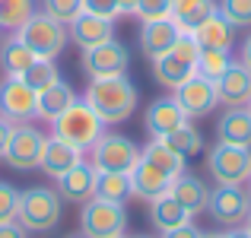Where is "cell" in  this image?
<instances>
[{"label":"cell","mask_w":251,"mask_h":238,"mask_svg":"<svg viewBox=\"0 0 251 238\" xmlns=\"http://www.w3.org/2000/svg\"><path fill=\"white\" fill-rule=\"evenodd\" d=\"M35 13V0H0V23L3 32H19Z\"/></svg>","instance_id":"cell-31"},{"label":"cell","mask_w":251,"mask_h":238,"mask_svg":"<svg viewBox=\"0 0 251 238\" xmlns=\"http://www.w3.org/2000/svg\"><path fill=\"white\" fill-rule=\"evenodd\" d=\"M169 13H172V0H140L134 16L150 23V19H169Z\"/></svg>","instance_id":"cell-37"},{"label":"cell","mask_w":251,"mask_h":238,"mask_svg":"<svg viewBox=\"0 0 251 238\" xmlns=\"http://www.w3.org/2000/svg\"><path fill=\"white\" fill-rule=\"evenodd\" d=\"M226 238H251V232L245 226H239V229H232V232H226Z\"/></svg>","instance_id":"cell-44"},{"label":"cell","mask_w":251,"mask_h":238,"mask_svg":"<svg viewBox=\"0 0 251 238\" xmlns=\"http://www.w3.org/2000/svg\"><path fill=\"white\" fill-rule=\"evenodd\" d=\"M216 13V0H172L169 19L181 32H194L203 19H210Z\"/></svg>","instance_id":"cell-24"},{"label":"cell","mask_w":251,"mask_h":238,"mask_svg":"<svg viewBox=\"0 0 251 238\" xmlns=\"http://www.w3.org/2000/svg\"><path fill=\"white\" fill-rule=\"evenodd\" d=\"M137 98H140V92H137V86L130 83L127 73L89 79V86L83 92V102L96 111L102 124H124L134 115Z\"/></svg>","instance_id":"cell-1"},{"label":"cell","mask_w":251,"mask_h":238,"mask_svg":"<svg viewBox=\"0 0 251 238\" xmlns=\"http://www.w3.org/2000/svg\"><path fill=\"white\" fill-rule=\"evenodd\" d=\"M57 184V197L67 203H76V207H83L86 200H92L96 197V168L92 165H74L70 171H64L61 178H54Z\"/></svg>","instance_id":"cell-15"},{"label":"cell","mask_w":251,"mask_h":238,"mask_svg":"<svg viewBox=\"0 0 251 238\" xmlns=\"http://www.w3.org/2000/svg\"><path fill=\"white\" fill-rule=\"evenodd\" d=\"M35 61L38 57L32 54L29 45H25L16 32H13L10 38H3V45H0V70H3V76H23Z\"/></svg>","instance_id":"cell-26"},{"label":"cell","mask_w":251,"mask_h":238,"mask_svg":"<svg viewBox=\"0 0 251 238\" xmlns=\"http://www.w3.org/2000/svg\"><path fill=\"white\" fill-rule=\"evenodd\" d=\"M181 124H188V115H184L181 105L175 102V95L156 98L147 108V115H143V127H147V134L153 137V140H162L166 134L178 130Z\"/></svg>","instance_id":"cell-14"},{"label":"cell","mask_w":251,"mask_h":238,"mask_svg":"<svg viewBox=\"0 0 251 238\" xmlns=\"http://www.w3.org/2000/svg\"><path fill=\"white\" fill-rule=\"evenodd\" d=\"M70 238H83V235H70Z\"/></svg>","instance_id":"cell-49"},{"label":"cell","mask_w":251,"mask_h":238,"mask_svg":"<svg viewBox=\"0 0 251 238\" xmlns=\"http://www.w3.org/2000/svg\"><path fill=\"white\" fill-rule=\"evenodd\" d=\"M19 79H23L29 89L42 92V89H48L51 83H57V79H61V73H57V64H54V61H45V57H38V61L32 64V67L25 70Z\"/></svg>","instance_id":"cell-33"},{"label":"cell","mask_w":251,"mask_h":238,"mask_svg":"<svg viewBox=\"0 0 251 238\" xmlns=\"http://www.w3.org/2000/svg\"><path fill=\"white\" fill-rule=\"evenodd\" d=\"M203 238H226V232H210V235H203Z\"/></svg>","instance_id":"cell-45"},{"label":"cell","mask_w":251,"mask_h":238,"mask_svg":"<svg viewBox=\"0 0 251 238\" xmlns=\"http://www.w3.org/2000/svg\"><path fill=\"white\" fill-rule=\"evenodd\" d=\"M162 143H166L169 149H175L178 156H184V159L197 156L203 149V137H201V130H197L194 124H181L178 130H172V134L162 137Z\"/></svg>","instance_id":"cell-30"},{"label":"cell","mask_w":251,"mask_h":238,"mask_svg":"<svg viewBox=\"0 0 251 238\" xmlns=\"http://www.w3.org/2000/svg\"><path fill=\"white\" fill-rule=\"evenodd\" d=\"M216 95H220V105H226V108L248 105V98H251V70L242 61H232L226 73L216 79Z\"/></svg>","instance_id":"cell-17"},{"label":"cell","mask_w":251,"mask_h":238,"mask_svg":"<svg viewBox=\"0 0 251 238\" xmlns=\"http://www.w3.org/2000/svg\"><path fill=\"white\" fill-rule=\"evenodd\" d=\"M245 108H248V111H251V98H248V105H245Z\"/></svg>","instance_id":"cell-48"},{"label":"cell","mask_w":251,"mask_h":238,"mask_svg":"<svg viewBox=\"0 0 251 238\" xmlns=\"http://www.w3.org/2000/svg\"><path fill=\"white\" fill-rule=\"evenodd\" d=\"M191 35L197 38L201 51H229V48H232V38H235V29L220 16V10H216L213 16L203 19Z\"/></svg>","instance_id":"cell-22"},{"label":"cell","mask_w":251,"mask_h":238,"mask_svg":"<svg viewBox=\"0 0 251 238\" xmlns=\"http://www.w3.org/2000/svg\"><path fill=\"white\" fill-rule=\"evenodd\" d=\"M216 140L251 149V111L245 108V105L226 108L220 115V121H216Z\"/></svg>","instance_id":"cell-20"},{"label":"cell","mask_w":251,"mask_h":238,"mask_svg":"<svg viewBox=\"0 0 251 238\" xmlns=\"http://www.w3.org/2000/svg\"><path fill=\"white\" fill-rule=\"evenodd\" d=\"M229 64H232V54H229V51H201V54H197L194 73L216 83V79L229 70Z\"/></svg>","instance_id":"cell-32"},{"label":"cell","mask_w":251,"mask_h":238,"mask_svg":"<svg viewBox=\"0 0 251 238\" xmlns=\"http://www.w3.org/2000/svg\"><path fill=\"white\" fill-rule=\"evenodd\" d=\"M83 162V153L76 146H70L67 140H61V137H45V146H42V162H38V168L45 171L48 178H61L64 171H70L74 165Z\"/></svg>","instance_id":"cell-18"},{"label":"cell","mask_w":251,"mask_h":238,"mask_svg":"<svg viewBox=\"0 0 251 238\" xmlns=\"http://www.w3.org/2000/svg\"><path fill=\"white\" fill-rule=\"evenodd\" d=\"M16 35L29 45L32 54L45 57V61H54V57L67 48V42H70L67 38V25L57 23V19H51L48 13H32L29 23H25Z\"/></svg>","instance_id":"cell-4"},{"label":"cell","mask_w":251,"mask_h":238,"mask_svg":"<svg viewBox=\"0 0 251 238\" xmlns=\"http://www.w3.org/2000/svg\"><path fill=\"white\" fill-rule=\"evenodd\" d=\"M42 146H45V134L35 130L32 124H16L10 137V146L3 153V162L13 171H32L42 162Z\"/></svg>","instance_id":"cell-11"},{"label":"cell","mask_w":251,"mask_h":238,"mask_svg":"<svg viewBox=\"0 0 251 238\" xmlns=\"http://www.w3.org/2000/svg\"><path fill=\"white\" fill-rule=\"evenodd\" d=\"M150 222H153L156 232H172V229L191 222V213L172 194H162L156 200H150Z\"/></svg>","instance_id":"cell-23"},{"label":"cell","mask_w":251,"mask_h":238,"mask_svg":"<svg viewBox=\"0 0 251 238\" xmlns=\"http://www.w3.org/2000/svg\"><path fill=\"white\" fill-rule=\"evenodd\" d=\"M96 197L108 203H124L130 197V175L121 171H96Z\"/></svg>","instance_id":"cell-28"},{"label":"cell","mask_w":251,"mask_h":238,"mask_svg":"<svg viewBox=\"0 0 251 238\" xmlns=\"http://www.w3.org/2000/svg\"><path fill=\"white\" fill-rule=\"evenodd\" d=\"M178 35H181V29H178L172 19H150V23L140 25V51L150 61H156V57H162L166 51H172V45H175Z\"/></svg>","instance_id":"cell-19"},{"label":"cell","mask_w":251,"mask_h":238,"mask_svg":"<svg viewBox=\"0 0 251 238\" xmlns=\"http://www.w3.org/2000/svg\"><path fill=\"white\" fill-rule=\"evenodd\" d=\"M74 102H76L74 86L64 83V79H57V83L48 86V89L38 92V118H45V121H54V118L64 115V111H67Z\"/></svg>","instance_id":"cell-27"},{"label":"cell","mask_w":251,"mask_h":238,"mask_svg":"<svg viewBox=\"0 0 251 238\" xmlns=\"http://www.w3.org/2000/svg\"><path fill=\"white\" fill-rule=\"evenodd\" d=\"M137 3H140V0H118V13H121V16H134Z\"/></svg>","instance_id":"cell-42"},{"label":"cell","mask_w":251,"mask_h":238,"mask_svg":"<svg viewBox=\"0 0 251 238\" xmlns=\"http://www.w3.org/2000/svg\"><path fill=\"white\" fill-rule=\"evenodd\" d=\"M140 156H143V159H150L156 168H162V171H166V175H172V178L181 175V171H184V162H188L184 156H178L175 149H169L162 140H153V137H150V143L143 146V153H140Z\"/></svg>","instance_id":"cell-29"},{"label":"cell","mask_w":251,"mask_h":238,"mask_svg":"<svg viewBox=\"0 0 251 238\" xmlns=\"http://www.w3.org/2000/svg\"><path fill=\"white\" fill-rule=\"evenodd\" d=\"M239 61L245 64V67L251 70V35L245 38V45H242V54H239Z\"/></svg>","instance_id":"cell-43"},{"label":"cell","mask_w":251,"mask_h":238,"mask_svg":"<svg viewBox=\"0 0 251 238\" xmlns=\"http://www.w3.org/2000/svg\"><path fill=\"white\" fill-rule=\"evenodd\" d=\"M172 181H175L172 175H166V171L156 168L150 159L140 156V162L130 168V197H140V200L150 203V200H156V197L169 194Z\"/></svg>","instance_id":"cell-13"},{"label":"cell","mask_w":251,"mask_h":238,"mask_svg":"<svg viewBox=\"0 0 251 238\" xmlns=\"http://www.w3.org/2000/svg\"><path fill=\"white\" fill-rule=\"evenodd\" d=\"M16 207H19V190L13 184L0 181V222L16 219Z\"/></svg>","instance_id":"cell-36"},{"label":"cell","mask_w":251,"mask_h":238,"mask_svg":"<svg viewBox=\"0 0 251 238\" xmlns=\"http://www.w3.org/2000/svg\"><path fill=\"white\" fill-rule=\"evenodd\" d=\"M216 10L232 29H251V0H220Z\"/></svg>","instance_id":"cell-34"},{"label":"cell","mask_w":251,"mask_h":238,"mask_svg":"<svg viewBox=\"0 0 251 238\" xmlns=\"http://www.w3.org/2000/svg\"><path fill=\"white\" fill-rule=\"evenodd\" d=\"M127 229V213L124 203H108V200H92L83 203L80 210V235L83 238H118Z\"/></svg>","instance_id":"cell-5"},{"label":"cell","mask_w":251,"mask_h":238,"mask_svg":"<svg viewBox=\"0 0 251 238\" xmlns=\"http://www.w3.org/2000/svg\"><path fill=\"white\" fill-rule=\"evenodd\" d=\"M207 171L216 184H245L251 181V149L216 140L207 153Z\"/></svg>","instance_id":"cell-8"},{"label":"cell","mask_w":251,"mask_h":238,"mask_svg":"<svg viewBox=\"0 0 251 238\" xmlns=\"http://www.w3.org/2000/svg\"><path fill=\"white\" fill-rule=\"evenodd\" d=\"M207 213L216 226L239 229V226H245V219L251 213V197L242 184H216V188L210 190Z\"/></svg>","instance_id":"cell-7"},{"label":"cell","mask_w":251,"mask_h":238,"mask_svg":"<svg viewBox=\"0 0 251 238\" xmlns=\"http://www.w3.org/2000/svg\"><path fill=\"white\" fill-rule=\"evenodd\" d=\"M153 76H156V83H159V86H166V89L175 92L184 79L194 76V64L184 61V57H178L175 51H166L162 57H156V61H153Z\"/></svg>","instance_id":"cell-25"},{"label":"cell","mask_w":251,"mask_h":238,"mask_svg":"<svg viewBox=\"0 0 251 238\" xmlns=\"http://www.w3.org/2000/svg\"><path fill=\"white\" fill-rule=\"evenodd\" d=\"M118 238H127V235H118Z\"/></svg>","instance_id":"cell-51"},{"label":"cell","mask_w":251,"mask_h":238,"mask_svg":"<svg viewBox=\"0 0 251 238\" xmlns=\"http://www.w3.org/2000/svg\"><path fill=\"white\" fill-rule=\"evenodd\" d=\"M51 124H54V137L67 140L70 146H76L80 153L92 149V143L105 134V124L99 121V115L83 102V98H76V102L70 105L64 115H57Z\"/></svg>","instance_id":"cell-3"},{"label":"cell","mask_w":251,"mask_h":238,"mask_svg":"<svg viewBox=\"0 0 251 238\" xmlns=\"http://www.w3.org/2000/svg\"><path fill=\"white\" fill-rule=\"evenodd\" d=\"M175 102L181 105V111L191 118H207L210 111L220 105V95H216V83L213 79H203V76H191L184 79L181 86L175 89Z\"/></svg>","instance_id":"cell-12"},{"label":"cell","mask_w":251,"mask_h":238,"mask_svg":"<svg viewBox=\"0 0 251 238\" xmlns=\"http://www.w3.org/2000/svg\"><path fill=\"white\" fill-rule=\"evenodd\" d=\"M0 238H25V229L19 226L16 219L13 222H0Z\"/></svg>","instance_id":"cell-41"},{"label":"cell","mask_w":251,"mask_h":238,"mask_svg":"<svg viewBox=\"0 0 251 238\" xmlns=\"http://www.w3.org/2000/svg\"><path fill=\"white\" fill-rule=\"evenodd\" d=\"M42 13H48L51 19L70 25L83 13V0H42Z\"/></svg>","instance_id":"cell-35"},{"label":"cell","mask_w":251,"mask_h":238,"mask_svg":"<svg viewBox=\"0 0 251 238\" xmlns=\"http://www.w3.org/2000/svg\"><path fill=\"white\" fill-rule=\"evenodd\" d=\"M137 238H153V235H137Z\"/></svg>","instance_id":"cell-47"},{"label":"cell","mask_w":251,"mask_h":238,"mask_svg":"<svg viewBox=\"0 0 251 238\" xmlns=\"http://www.w3.org/2000/svg\"><path fill=\"white\" fill-rule=\"evenodd\" d=\"M169 194L175 197V200L181 203V207L188 210L191 216L203 213V210H207V200H210V188H207V184H203L197 175H188V171H181V175L172 181Z\"/></svg>","instance_id":"cell-21"},{"label":"cell","mask_w":251,"mask_h":238,"mask_svg":"<svg viewBox=\"0 0 251 238\" xmlns=\"http://www.w3.org/2000/svg\"><path fill=\"white\" fill-rule=\"evenodd\" d=\"M0 32H3V23H0Z\"/></svg>","instance_id":"cell-50"},{"label":"cell","mask_w":251,"mask_h":238,"mask_svg":"<svg viewBox=\"0 0 251 238\" xmlns=\"http://www.w3.org/2000/svg\"><path fill=\"white\" fill-rule=\"evenodd\" d=\"M13 127H16V124H13V121H6V118L0 115V159H3V153H6V146H10V137H13Z\"/></svg>","instance_id":"cell-40"},{"label":"cell","mask_w":251,"mask_h":238,"mask_svg":"<svg viewBox=\"0 0 251 238\" xmlns=\"http://www.w3.org/2000/svg\"><path fill=\"white\" fill-rule=\"evenodd\" d=\"M245 229H248V232H251V213H248V219H245Z\"/></svg>","instance_id":"cell-46"},{"label":"cell","mask_w":251,"mask_h":238,"mask_svg":"<svg viewBox=\"0 0 251 238\" xmlns=\"http://www.w3.org/2000/svg\"><path fill=\"white\" fill-rule=\"evenodd\" d=\"M16 222L25 232H51L61 222V197L51 188H29L19 190Z\"/></svg>","instance_id":"cell-2"},{"label":"cell","mask_w":251,"mask_h":238,"mask_svg":"<svg viewBox=\"0 0 251 238\" xmlns=\"http://www.w3.org/2000/svg\"><path fill=\"white\" fill-rule=\"evenodd\" d=\"M140 153L143 149L124 134H102L89 149L96 171H121V175H130V168L140 162Z\"/></svg>","instance_id":"cell-6"},{"label":"cell","mask_w":251,"mask_h":238,"mask_svg":"<svg viewBox=\"0 0 251 238\" xmlns=\"http://www.w3.org/2000/svg\"><path fill=\"white\" fill-rule=\"evenodd\" d=\"M67 38L80 51L96 48V45L115 38V23H111V19H102V16H92V13H80V16L67 25Z\"/></svg>","instance_id":"cell-16"},{"label":"cell","mask_w":251,"mask_h":238,"mask_svg":"<svg viewBox=\"0 0 251 238\" xmlns=\"http://www.w3.org/2000/svg\"><path fill=\"white\" fill-rule=\"evenodd\" d=\"M162 238H203V232L194 226V222H184V226L172 229V232H162Z\"/></svg>","instance_id":"cell-39"},{"label":"cell","mask_w":251,"mask_h":238,"mask_svg":"<svg viewBox=\"0 0 251 238\" xmlns=\"http://www.w3.org/2000/svg\"><path fill=\"white\" fill-rule=\"evenodd\" d=\"M80 67L89 79H102V76H121L130 67V54L118 38L96 45V48H86L80 57Z\"/></svg>","instance_id":"cell-9"},{"label":"cell","mask_w":251,"mask_h":238,"mask_svg":"<svg viewBox=\"0 0 251 238\" xmlns=\"http://www.w3.org/2000/svg\"><path fill=\"white\" fill-rule=\"evenodd\" d=\"M83 13H92V16H102L115 23L121 13H118V0H83Z\"/></svg>","instance_id":"cell-38"},{"label":"cell","mask_w":251,"mask_h":238,"mask_svg":"<svg viewBox=\"0 0 251 238\" xmlns=\"http://www.w3.org/2000/svg\"><path fill=\"white\" fill-rule=\"evenodd\" d=\"M248 197H251V190H248Z\"/></svg>","instance_id":"cell-52"},{"label":"cell","mask_w":251,"mask_h":238,"mask_svg":"<svg viewBox=\"0 0 251 238\" xmlns=\"http://www.w3.org/2000/svg\"><path fill=\"white\" fill-rule=\"evenodd\" d=\"M0 115L13 124H32L38 118V92L19 76H6L0 83Z\"/></svg>","instance_id":"cell-10"}]
</instances>
